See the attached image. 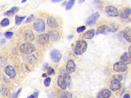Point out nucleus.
Here are the masks:
<instances>
[{"label":"nucleus","instance_id":"nucleus-1","mask_svg":"<svg viewBox=\"0 0 131 98\" xmlns=\"http://www.w3.org/2000/svg\"><path fill=\"white\" fill-rule=\"evenodd\" d=\"M87 43L83 40H78L76 42L74 52L76 55H81L86 51Z\"/></svg>","mask_w":131,"mask_h":98},{"label":"nucleus","instance_id":"nucleus-2","mask_svg":"<svg viewBox=\"0 0 131 98\" xmlns=\"http://www.w3.org/2000/svg\"><path fill=\"white\" fill-rule=\"evenodd\" d=\"M21 52L25 54H30L36 50V47L30 43H26L22 44L20 47Z\"/></svg>","mask_w":131,"mask_h":98},{"label":"nucleus","instance_id":"nucleus-3","mask_svg":"<svg viewBox=\"0 0 131 98\" xmlns=\"http://www.w3.org/2000/svg\"><path fill=\"white\" fill-rule=\"evenodd\" d=\"M33 27L36 31L38 32H43L45 30V24L44 21L41 19H36L34 22Z\"/></svg>","mask_w":131,"mask_h":98},{"label":"nucleus","instance_id":"nucleus-4","mask_svg":"<svg viewBox=\"0 0 131 98\" xmlns=\"http://www.w3.org/2000/svg\"><path fill=\"white\" fill-rule=\"evenodd\" d=\"M51 59L54 62L58 63L61 59V54L60 51L57 49H53L50 52Z\"/></svg>","mask_w":131,"mask_h":98},{"label":"nucleus","instance_id":"nucleus-5","mask_svg":"<svg viewBox=\"0 0 131 98\" xmlns=\"http://www.w3.org/2000/svg\"><path fill=\"white\" fill-rule=\"evenodd\" d=\"M100 14L98 12H96L91 15L89 18L86 20V23L88 26H92L99 18Z\"/></svg>","mask_w":131,"mask_h":98},{"label":"nucleus","instance_id":"nucleus-6","mask_svg":"<svg viewBox=\"0 0 131 98\" xmlns=\"http://www.w3.org/2000/svg\"><path fill=\"white\" fill-rule=\"evenodd\" d=\"M113 69L116 72H124L127 70L128 67L126 65L123 64L120 61L114 65Z\"/></svg>","mask_w":131,"mask_h":98},{"label":"nucleus","instance_id":"nucleus-7","mask_svg":"<svg viewBox=\"0 0 131 98\" xmlns=\"http://www.w3.org/2000/svg\"><path fill=\"white\" fill-rule=\"evenodd\" d=\"M106 13L110 16L116 17L119 15V13L117 9L112 6H109L106 8Z\"/></svg>","mask_w":131,"mask_h":98},{"label":"nucleus","instance_id":"nucleus-8","mask_svg":"<svg viewBox=\"0 0 131 98\" xmlns=\"http://www.w3.org/2000/svg\"><path fill=\"white\" fill-rule=\"evenodd\" d=\"M5 73L10 78H13L16 76V72L12 65H7L5 68Z\"/></svg>","mask_w":131,"mask_h":98},{"label":"nucleus","instance_id":"nucleus-9","mask_svg":"<svg viewBox=\"0 0 131 98\" xmlns=\"http://www.w3.org/2000/svg\"><path fill=\"white\" fill-rule=\"evenodd\" d=\"M49 35L48 34H42L39 35L37 38L38 43L42 45L47 44L49 43Z\"/></svg>","mask_w":131,"mask_h":98},{"label":"nucleus","instance_id":"nucleus-10","mask_svg":"<svg viewBox=\"0 0 131 98\" xmlns=\"http://www.w3.org/2000/svg\"><path fill=\"white\" fill-rule=\"evenodd\" d=\"M110 87L112 91H116L121 87V83L120 81L114 79L111 82Z\"/></svg>","mask_w":131,"mask_h":98},{"label":"nucleus","instance_id":"nucleus-11","mask_svg":"<svg viewBox=\"0 0 131 98\" xmlns=\"http://www.w3.org/2000/svg\"><path fill=\"white\" fill-rule=\"evenodd\" d=\"M76 69V65L73 60H70L68 61L67 66H66V70L68 73L71 74L75 71Z\"/></svg>","mask_w":131,"mask_h":98},{"label":"nucleus","instance_id":"nucleus-12","mask_svg":"<svg viewBox=\"0 0 131 98\" xmlns=\"http://www.w3.org/2000/svg\"><path fill=\"white\" fill-rule=\"evenodd\" d=\"M131 56L128 53H124L120 57V62L126 65L130 64L131 62Z\"/></svg>","mask_w":131,"mask_h":98},{"label":"nucleus","instance_id":"nucleus-13","mask_svg":"<svg viewBox=\"0 0 131 98\" xmlns=\"http://www.w3.org/2000/svg\"><path fill=\"white\" fill-rule=\"evenodd\" d=\"M111 91L107 89L101 90L98 94L97 97L99 98H108L111 96Z\"/></svg>","mask_w":131,"mask_h":98},{"label":"nucleus","instance_id":"nucleus-14","mask_svg":"<svg viewBox=\"0 0 131 98\" xmlns=\"http://www.w3.org/2000/svg\"><path fill=\"white\" fill-rule=\"evenodd\" d=\"M24 38L27 42L30 43L35 39V35L31 30H28L24 33Z\"/></svg>","mask_w":131,"mask_h":98},{"label":"nucleus","instance_id":"nucleus-15","mask_svg":"<svg viewBox=\"0 0 131 98\" xmlns=\"http://www.w3.org/2000/svg\"><path fill=\"white\" fill-rule=\"evenodd\" d=\"M47 25L51 28H56L59 27V24L56 19L52 16H49L47 19Z\"/></svg>","mask_w":131,"mask_h":98},{"label":"nucleus","instance_id":"nucleus-16","mask_svg":"<svg viewBox=\"0 0 131 98\" xmlns=\"http://www.w3.org/2000/svg\"><path fill=\"white\" fill-rule=\"evenodd\" d=\"M58 84L60 87L64 90H66L67 88V84L63 78L61 76H60L58 79Z\"/></svg>","mask_w":131,"mask_h":98},{"label":"nucleus","instance_id":"nucleus-17","mask_svg":"<svg viewBox=\"0 0 131 98\" xmlns=\"http://www.w3.org/2000/svg\"><path fill=\"white\" fill-rule=\"evenodd\" d=\"M123 36L129 43L131 42V31L130 27L126 28L123 31Z\"/></svg>","mask_w":131,"mask_h":98},{"label":"nucleus","instance_id":"nucleus-18","mask_svg":"<svg viewBox=\"0 0 131 98\" xmlns=\"http://www.w3.org/2000/svg\"><path fill=\"white\" fill-rule=\"evenodd\" d=\"M49 37H50L51 39L55 42L59 41V40L60 39V36L59 32L55 30L50 31Z\"/></svg>","mask_w":131,"mask_h":98},{"label":"nucleus","instance_id":"nucleus-19","mask_svg":"<svg viewBox=\"0 0 131 98\" xmlns=\"http://www.w3.org/2000/svg\"><path fill=\"white\" fill-rule=\"evenodd\" d=\"M109 32V28L108 26L107 25H102L100 26L96 32V34L98 35L99 34H106L107 32Z\"/></svg>","mask_w":131,"mask_h":98},{"label":"nucleus","instance_id":"nucleus-20","mask_svg":"<svg viewBox=\"0 0 131 98\" xmlns=\"http://www.w3.org/2000/svg\"><path fill=\"white\" fill-rule=\"evenodd\" d=\"M95 33V30L93 29H91L85 33L83 34V37L86 39H91L94 37Z\"/></svg>","mask_w":131,"mask_h":98},{"label":"nucleus","instance_id":"nucleus-21","mask_svg":"<svg viewBox=\"0 0 131 98\" xmlns=\"http://www.w3.org/2000/svg\"><path fill=\"white\" fill-rule=\"evenodd\" d=\"M19 9L18 7H13L11 8V9L6 12L4 13L5 15H7V16H11L12 15L14 14H15L16 12H18L19 11Z\"/></svg>","mask_w":131,"mask_h":98},{"label":"nucleus","instance_id":"nucleus-22","mask_svg":"<svg viewBox=\"0 0 131 98\" xmlns=\"http://www.w3.org/2000/svg\"><path fill=\"white\" fill-rule=\"evenodd\" d=\"M63 78L67 84L68 87H70L71 85V78L69 73H66L64 74Z\"/></svg>","mask_w":131,"mask_h":98},{"label":"nucleus","instance_id":"nucleus-23","mask_svg":"<svg viewBox=\"0 0 131 98\" xmlns=\"http://www.w3.org/2000/svg\"><path fill=\"white\" fill-rule=\"evenodd\" d=\"M26 60L27 61L28 63H30V64H34V63H36L37 61V58L33 55H30L28 56L26 58Z\"/></svg>","mask_w":131,"mask_h":98},{"label":"nucleus","instance_id":"nucleus-24","mask_svg":"<svg viewBox=\"0 0 131 98\" xmlns=\"http://www.w3.org/2000/svg\"><path fill=\"white\" fill-rule=\"evenodd\" d=\"M131 14V9L129 8H127L125 9L123 12L121 13L120 16L123 19H127L129 16Z\"/></svg>","mask_w":131,"mask_h":98},{"label":"nucleus","instance_id":"nucleus-25","mask_svg":"<svg viewBox=\"0 0 131 98\" xmlns=\"http://www.w3.org/2000/svg\"><path fill=\"white\" fill-rule=\"evenodd\" d=\"M26 18V16H20L16 15L15 17V22L16 25H20L21 24L22 21Z\"/></svg>","mask_w":131,"mask_h":98},{"label":"nucleus","instance_id":"nucleus-26","mask_svg":"<svg viewBox=\"0 0 131 98\" xmlns=\"http://www.w3.org/2000/svg\"><path fill=\"white\" fill-rule=\"evenodd\" d=\"M75 0H70V1L68 2L66 5V9L67 10H70L71 9L72 7L73 6V5H74Z\"/></svg>","mask_w":131,"mask_h":98},{"label":"nucleus","instance_id":"nucleus-27","mask_svg":"<svg viewBox=\"0 0 131 98\" xmlns=\"http://www.w3.org/2000/svg\"><path fill=\"white\" fill-rule=\"evenodd\" d=\"M9 25V21L8 19L5 18L1 22V25L2 27H6Z\"/></svg>","mask_w":131,"mask_h":98},{"label":"nucleus","instance_id":"nucleus-28","mask_svg":"<svg viewBox=\"0 0 131 98\" xmlns=\"http://www.w3.org/2000/svg\"><path fill=\"white\" fill-rule=\"evenodd\" d=\"M108 28H109V32H115L117 30V28L114 24H111L110 26H108Z\"/></svg>","mask_w":131,"mask_h":98},{"label":"nucleus","instance_id":"nucleus-29","mask_svg":"<svg viewBox=\"0 0 131 98\" xmlns=\"http://www.w3.org/2000/svg\"><path fill=\"white\" fill-rule=\"evenodd\" d=\"M51 79L50 77H47L44 80V85L45 86H46V87H48L49 86V85H50L51 83Z\"/></svg>","mask_w":131,"mask_h":98},{"label":"nucleus","instance_id":"nucleus-30","mask_svg":"<svg viewBox=\"0 0 131 98\" xmlns=\"http://www.w3.org/2000/svg\"><path fill=\"white\" fill-rule=\"evenodd\" d=\"M62 98H70L72 97V95L71 93H69L68 91H65L62 93V96H61Z\"/></svg>","mask_w":131,"mask_h":98},{"label":"nucleus","instance_id":"nucleus-31","mask_svg":"<svg viewBox=\"0 0 131 98\" xmlns=\"http://www.w3.org/2000/svg\"><path fill=\"white\" fill-rule=\"evenodd\" d=\"M47 70L49 75H54L55 72L53 68H52L51 67H48Z\"/></svg>","mask_w":131,"mask_h":98},{"label":"nucleus","instance_id":"nucleus-32","mask_svg":"<svg viewBox=\"0 0 131 98\" xmlns=\"http://www.w3.org/2000/svg\"><path fill=\"white\" fill-rule=\"evenodd\" d=\"M86 27L84 26H81V27H78L77 28V29H76V31L78 33H80L84 31L85 30H86Z\"/></svg>","mask_w":131,"mask_h":98},{"label":"nucleus","instance_id":"nucleus-33","mask_svg":"<svg viewBox=\"0 0 131 98\" xmlns=\"http://www.w3.org/2000/svg\"><path fill=\"white\" fill-rule=\"evenodd\" d=\"M34 18H35V16H34L33 14H31L30 15L28 18L27 19L26 21H25V23H28V22H31L33 20Z\"/></svg>","mask_w":131,"mask_h":98},{"label":"nucleus","instance_id":"nucleus-34","mask_svg":"<svg viewBox=\"0 0 131 98\" xmlns=\"http://www.w3.org/2000/svg\"><path fill=\"white\" fill-rule=\"evenodd\" d=\"M13 35V33L12 32H7L5 34V36L7 38H10Z\"/></svg>","mask_w":131,"mask_h":98},{"label":"nucleus","instance_id":"nucleus-35","mask_svg":"<svg viewBox=\"0 0 131 98\" xmlns=\"http://www.w3.org/2000/svg\"><path fill=\"white\" fill-rule=\"evenodd\" d=\"M114 78L115 79L118 80L119 81H121L122 79V76L121 75H115L114 76Z\"/></svg>","mask_w":131,"mask_h":98},{"label":"nucleus","instance_id":"nucleus-36","mask_svg":"<svg viewBox=\"0 0 131 98\" xmlns=\"http://www.w3.org/2000/svg\"><path fill=\"white\" fill-rule=\"evenodd\" d=\"M21 90H22V88H21L18 90V91H17V93L15 94V96H14V97H18V96L19 95L20 93L21 92Z\"/></svg>","mask_w":131,"mask_h":98},{"label":"nucleus","instance_id":"nucleus-37","mask_svg":"<svg viewBox=\"0 0 131 98\" xmlns=\"http://www.w3.org/2000/svg\"><path fill=\"white\" fill-rule=\"evenodd\" d=\"M33 96H34V98H37L38 96V92H36L33 94Z\"/></svg>","mask_w":131,"mask_h":98},{"label":"nucleus","instance_id":"nucleus-38","mask_svg":"<svg viewBox=\"0 0 131 98\" xmlns=\"http://www.w3.org/2000/svg\"><path fill=\"white\" fill-rule=\"evenodd\" d=\"M51 1L52 3H58L61 2L62 0H51Z\"/></svg>","mask_w":131,"mask_h":98},{"label":"nucleus","instance_id":"nucleus-39","mask_svg":"<svg viewBox=\"0 0 131 98\" xmlns=\"http://www.w3.org/2000/svg\"><path fill=\"white\" fill-rule=\"evenodd\" d=\"M48 63H46V64L44 65V67H43V70H47V68H48Z\"/></svg>","mask_w":131,"mask_h":98},{"label":"nucleus","instance_id":"nucleus-40","mask_svg":"<svg viewBox=\"0 0 131 98\" xmlns=\"http://www.w3.org/2000/svg\"><path fill=\"white\" fill-rule=\"evenodd\" d=\"M84 2V0H78V3L79 4H82Z\"/></svg>","mask_w":131,"mask_h":98},{"label":"nucleus","instance_id":"nucleus-41","mask_svg":"<svg viewBox=\"0 0 131 98\" xmlns=\"http://www.w3.org/2000/svg\"><path fill=\"white\" fill-rule=\"evenodd\" d=\"M123 98H130V96L128 94H126V95H124V96Z\"/></svg>","mask_w":131,"mask_h":98},{"label":"nucleus","instance_id":"nucleus-42","mask_svg":"<svg viewBox=\"0 0 131 98\" xmlns=\"http://www.w3.org/2000/svg\"><path fill=\"white\" fill-rule=\"evenodd\" d=\"M131 46H130L129 49V53H128L130 56H131Z\"/></svg>","mask_w":131,"mask_h":98},{"label":"nucleus","instance_id":"nucleus-43","mask_svg":"<svg viewBox=\"0 0 131 98\" xmlns=\"http://www.w3.org/2000/svg\"><path fill=\"white\" fill-rule=\"evenodd\" d=\"M42 77H47V74H46V73H44L43 74V75H42Z\"/></svg>","mask_w":131,"mask_h":98},{"label":"nucleus","instance_id":"nucleus-44","mask_svg":"<svg viewBox=\"0 0 131 98\" xmlns=\"http://www.w3.org/2000/svg\"><path fill=\"white\" fill-rule=\"evenodd\" d=\"M27 1V0H22V3H24L25 2H26Z\"/></svg>","mask_w":131,"mask_h":98},{"label":"nucleus","instance_id":"nucleus-45","mask_svg":"<svg viewBox=\"0 0 131 98\" xmlns=\"http://www.w3.org/2000/svg\"><path fill=\"white\" fill-rule=\"evenodd\" d=\"M0 92H1V91H0Z\"/></svg>","mask_w":131,"mask_h":98}]
</instances>
